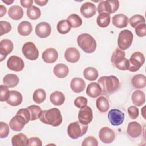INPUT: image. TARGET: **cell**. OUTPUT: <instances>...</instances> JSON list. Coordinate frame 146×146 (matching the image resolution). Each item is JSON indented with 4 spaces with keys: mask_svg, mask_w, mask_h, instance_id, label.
Returning <instances> with one entry per match:
<instances>
[{
    "mask_svg": "<svg viewBox=\"0 0 146 146\" xmlns=\"http://www.w3.org/2000/svg\"><path fill=\"white\" fill-rule=\"evenodd\" d=\"M39 119L44 124L51 125L53 127H58L62 122L61 112L57 108L42 111Z\"/></svg>",
    "mask_w": 146,
    "mask_h": 146,
    "instance_id": "1",
    "label": "cell"
},
{
    "mask_svg": "<svg viewBox=\"0 0 146 146\" xmlns=\"http://www.w3.org/2000/svg\"><path fill=\"white\" fill-rule=\"evenodd\" d=\"M102 94H108L116 92L120 87V82L119 79L114 75L103 76L98 80Z\"/></svg>",
    "mask_w": 146,
    "mask_h": 146,
    "instance_id": "2",
    "label": "cell"
},
{
    "mask_svg": "<svg viewBox=\"0 0 146 146\" xmlns=\"http://www.w3.org/2000/svg\"><path fill=\"white\" fill-rule=\"evenodd\" d=\"M77 43L80 48L86 53H92L96 48L95 39L89 34H80L77 38Z\"/></svg>",
    "mask_w": 146,
    "mask_h": 146,
    "instance_id": "3",
    "label": "cell"
},
{
    "mask_svg": "<svg viewBox=\"0 0 146 146\" xmlns=\"http://www.w3.org/2000/svg\"><path fill=\"white\" fill-rule=\"evenodd\" d=\"M88 125L83 124L79 121L70 123L67 128V133L72 139H76L83 136L88 130Z\"/></svg>",
    "mask_w": 146,
    "mask_h": 146,
    "instance_id": "4",
    "label": "cell"
},
{
    "mask_svg": "<svg viewBox=\"0 0 146 146\" xmlns=\"http://www.w3.org/2000/svg\"><path fill=\"white\" fill-rule=\"evenodd\" d=\"M133 39L132 33L129 30H123L119 34L117 44L121 50L128 49L132 44Z\"/></svg>",
    "mask_w": 146,
    "mask_h": 146,
    "instance_id": "5",
    "label": "cell"
},
{
    "mask_svg": "<svg viewBox=\"0 0 146 146\" xmlns=\"http://www.w3.org/2000/svg\"><path fill=\"white\" fill-rule=\"evenodd\" d=\"M119 7V1H102L98 4L97 10L99 14L106 13L112 14L115 13Z\"/></svg>",
    "mask_w": 146,
    "mask_h": 146,
    "instance_id": "6",
    "label": "cell"
},
{
    "mask_svg": "<svg viewBox=\"0 0 146 146\" xmlns=\"http://www.w3.org/2000/svg\"><path fill=\"white\" fill-rule=\"evenodd\" d=\"M129 67L128 70L131 72H136L143 65L145 62L144 54L139 51L133 52L129 59Z\"/></svg>",
    "mask_w": 146,
    "mask_h": 146,
    "instance_id": "7",
    "label": "cell"
},
{
    "mask_svg": "<svg viewBox=\"0 0 146 146\" xmlns=\"http://www.w3.org/2000/svg\"><path fill=\"white\" fill-rule=\"evenodd\" d=\"M22 51L24 56L29 60H35L38 58L39 51L33 42L25 43L22 47Z\"/></svg>",
    "mask_w": 146,
    "mask_h": 146,
    "instance_id": "8",
    "label": "cell"
},
{
    "mask_svg": "<svg viewBox=\"0 0 146 146\" xmlns=\"http://www.w3.org/2000/svg\"><path fill=\"white\" fill-rule=\"evenodd\" d=\"M108 118L113 126L121 125L124 120V113L118 109H112L108 113Z\"/></svg>",
    "mask_w": 146,
    "mask_h": 146,
    "instance_id": "9",
    "label": "cell"
},
{
    "mask_svg": "<svg viewBox=\"0 0 146 146\" xmlns=\"http://www.w3.org/2000/svg\"><path fill=\"white\" fill-rule=\"evenodd\" d=\"M93 118L92 109L87 106L80 108L78 113L79 121L83 124L88 125L90 124Z\"/></svg>",
    "mask_w": 146,
    "mask_h": 146,
    "instance_id": "10",
    "label": "cell"
},
{
    "mask_svg": "<svg viewBox=\"0 0 146 146\" xmlns=\"http://www.w3.org/2000/svg\"><path fill=\"white\" fill-rule=\"evenodd\" d=\"M7 66L10 70L18 72L23 69L25 64L24 62L21 58L15 55H13L7 60Z\"/></svg>",
    "mask_w": 146,
    "mask_h": 146,
    "instance_id": "11",
    "label": "cell"
},
{
    "mask_svg": "<svg viewBox=\"0 0 146 146\" xmlns=\"http://www.w3.org/2000/svg\"><path fill=\"white\" fill-rule=\"evenodd\" d=\"M99 137L103 143H111L115 138L114 131L107 127L102 128L99 132Z\"/></svg>",
    "mask_w": 146,
    "mask_h": 146,
    "instance_id": "12",
    "label": "cell"
},
{
    "mask_svg": "<svg viewBox=\"0 0 146 146\" xmlns=\"http://www.w3.org/2000/svg\"><path fill=\"white\" fill-rule=\"evenodd\" d=\"M13 50V43L10 40L8 39L2 40L0 42V61H3Z\"/></svg>",
    "mask_w": 146,
    "mask_h": 146,
    "instance_id": "13",
    "label": "cell"
},
{
    "mask_svg": "<svg viewBox=\"0 0 146 146\" xmlns=\"http://www.w3.org/2000/svg\"><path fill=\"white\" fill-rule=\"evenodd\" d=\"M26 124H27V122L24 117L21 115L16 114L10 120L9 125L13 131L19 132L23 128Z\"/></svg>",
    "mask_w": 146,
    "mask_h": 146,
    "instance_id": "14",
    "label": "cell"
},
{
    "mask_svg": "<svg viewBox=\"0 0 146 146\" xmlns=\"http://www.w3.org/2000/svg\"><path fill=\"white\" fill-rule=\"evenodd\" d=\"M51 32L50 25L46 22L39 23L35 27V34L40 38L48 37Z\"/></svg>",
    "mask_w": 146,
    "mask_h": 146,
    "instance_id": "15",
    "label": "cell"
},
{
    "mask_svg": "<svg viewBox=\"0 0 146 146\" xmlns=\"http://www.w3.org/2000/svg\"><path fill=\"white\" fill-rule=\"evenodd\" d=\"M80 10L84 17L89 18L93 17L96 14V7L94 3L90 2H86L81 6Z\"/></svg>",
    "mask_w": 146,
    "mask_h": 146,
    "instance_id": "16",
    "label": "cell"
},
{
    "mask_svg": "<svg viewBox=\"0 0 146 146\" xmlns=\"http://www.w3.org/2000/svg\"><path fill=\"white\" fill-rule=\"evenodd\" d=\"M143 129L141 125L136 121L129 123L127 129V133L132 138H137L142 133Z\"/></svg>",
    "mask_w": 146,
    "mask_h": 146,
    "instance_id": "17",
    "label": "cell"
},
{
    "mask_svg": "<svg viewBox=\"0 0 146 146\" xmlns=\"http://www.w3.org/2000/svg\"><path fill=\"white\" fill-rule=\"evenodd\" d=\"M42 59L47 63H54L58 58V53L56 49L54 48H48L42 53Z\"/></svg>",
    "mask_w": 146,
    "mask_h": 146,
    "instance_id": "18",
    "label": "cell"
},
{
    "mask_svg": "<svg viewBox=\"0 0 146 146\" xmlns=\"http://www.w3.org/2000/svg\"><path fill=\"white\" fill-rule=\"evenodd\" d=\"M80 52L78 49L75 47L68 48L64 53V58L66 60L72 63L77 62L80 59Z\"/></svg>",
    "mask_w": 146,
    "mask_h": 146,
    "instance_id": "19",
    "label": "cell"
},
{
    "mask_svg": "<svg viewBox=\"0 0 146 146\" xmlns=\"http://www.w3.org/2000/svg\"><path fill=\"white\" fill-rule=\"evenodd\" d=\"M112 22L115 26L121 29L127 26L129 23V20L125 15L123 14H119L112 17Z\"/></svg>",
    "mask_w": 146,
    "mask_h": 146,
    "instance_id": "20",
    "label": "cell"
},
{
    "mask_svg": "<svg viewBox=\"0 0 146 146\" xmlns=\"http://www.w3.org/2000/svg\"><path fill=\"white\" fill-rule=\"evenodd\" d=\"M6 102L11 106H18L22 102V94L17 91L11 90L10 91L9 97Z\"/></svg>",
    "mask_w": 146,
    "mask_h": 146,
    "instance_id": "21",
    "label": "cell"
},
{
    "mask_svg": "<svg viewBox=\"0 0 146 146\" xmlns=\"http://www.w3.org/2000/svg\"><path fill=\"white\" fill-rule=\"evenodd\" d=\"M86 94L90 97L95 98L100 96L102 94V91L98 83L92 82L87 86Z\"/></svg>",
    "mask_w": 146,
    "mask_h": 146,
    "instance_id": "22",
    "label": "cell"
},
{
    "mask_svg": "<svg viewBox=\"0 0 146 146\" xmlns=\"http://www.w3.org/2000/svg\"><path fill=\"white\" fill-rule=\"evenodd\" d=\"M70 87L74 92L80 93L85 89L86 83L84 80L80 78H74L71 81Z\"/></svg>",
    "mask_w": 146,
    "mask_h": 146,
    "instance_id": "23",
    "label": "cell"
},
{
    "mask_svg": "<svg viewBox=\"0 0 146 146\" xmlns=\"http://www.w3.org/2000/svg\"><path fill=\"white\" fill-rule=\"evenodd\" d=\"M8 15L12 19L19 20L23 16V10L19 6L13 5L9 8Z\"/></svg>",
    "mask_w": 146,
    "mask_h": 146,
    "instance_id": "24",
    "label": "cell"
},
{
    "mask_svg": "<svg viewBox=\"0 0 146 146\" xmlns=\"http://www.w3.org/2000/svg\"><path fill=\"white\" fill-rule=\"evenodd\" d=\"M131 99L134 105L141 106L143 105L145 102V94L141 90H136L132 93Z\"/></svg>",
    "mask_w": 146,
    "mask_h": 146,
    "instance_id": "25",
    "label": "cell"
},
{
    "mask_svg": "<svg viewBox=\"0 0 146 146\" xmlns=\"http://www.w3.org/2000/svg\"><path fill=\"white\" fill-rule=\"evenodd\" d=\"M53 72L56 77L59 78H64L68 75L69 69L66 64L59 63L54 67Z\"/></svg>",
    "mask_w": 146,
    "mask_h": 146,
    "instance_id": "26",
    "label": "cell"
},
{
    "mask_svg": "<svg viewBox=\"0 0 146 146\" xmlns=\"http://www.w3.org/2000/svg\"><path fill=\"white\" fill-rule=\"evenodd\" d=\"M18 32L22 36H27L29 35L33 30L32 25L30 22L24 21L21 22L18 26Z\"/></svg>",
    "mask_w": 146,
    "mask_h": 146,
    "instance_id": "27",
    "label": "cell"
},
{
    "mask_svg": "<svg viewBox=\"0 0 146 146\" xmlns=\"http://www.w3.org/2000/svg\"><path fill=\"white\" fill-rule=\"evenodd\" d=\"M50 102L55 106L62 105L65 101L64 95L60 91H56L50 96Z\"/></svg>",
    "mask_w": 146,
    "mask_h": 146,
    "instance_id": "28",
    "label": "cell"
},
{
    "mask_svg": "<svg viewBox=\"0 0 146 146\" xmlns=\"http://www.w3.org/2000/svg\"><path fill=\"white\" fill-rule=\"evenodd\" d=\"M4 85L9 88L15 87L19 83V78L17 75L13 74H9L6 75L3 79Z\"/></svg>",
    "mask_w": 146,
    "mask_h": 146,
    "instance_id": "29",
    "label": "cell"
},
{
    "mask_svg": "<svg viewBox=\"0 0 146 146\" xmlns=\"http://www.w3.org/2000/svg\"><path fill=\"white\" fill-rule=\"evenodd\" d=\"M131 83L135 88H143L146 85V77L143 74H137L132 78Z\"/></svg>",
    "mask_w": 146,
    "mask_h": 146,
    "instance_id": "30",
    "label": "cell"
},
{
    "mask_svg": "<svg viewBox=\"0 0 146 146\" xmlns=\"http://www.w3.org/2000/svg\"><path fill=\"white\" fill-rule=\"evenodd\" d=\"M11 143L14 146L27 145L28 139L25 134L19 133L13 136L11 139Z\"/></svg>",
    "mask_w": 146,
    "mask_h": 146,
    "instance_id": "31",
    "label": "cell"
},
{
    "mask_svg": "<svg viewBox=\"0 0 146 146\" xmlns=\"http://www.w3.org/2000/svg\"><path fill=\"white\" fill-rule=\"evenodd\" d=\"M96 106L98 110L101 112H107L110 108L108 99L103 96H100L96 99Z\"/></svg>",
    "mask_w": 146,
    "mask_h": 146,
    "instance_id": "32",
    "label": "cell"
},
{
    "mask_svg": "<svg viewBox=\"0 0 146 146\" xmlns=\"http://www.w3.org/2000/svg\"><path fill=\"white\" fill-rule=\"evenodd\" d=\"M111 21V16L110 14L103 13L99 14L97 17L96 22L99 26L102 28H104L107 27L110 23Z\"/></svg>",
    "mask_w": 146,
    "mask_h": 146,
    "instance_id": "33",
    "label": "cell"
},
{
    "mask_svg": "<svg viewBox=\"0 0 146 146\" xmlns=\"http://www.w3.org/2000/svg\"><path fill=\"white\" fill-rule=\"evenodd\" d=\"M99 73L98 70L94 67H88L83 71V76L88 80L94 81L98 77Z\"/></svg>",
    "mask_w": 146,
    "mask_h": 146,
    "instance_id": "34",
    "label": "cell"
},
{
    "mask_svg": "<svg viewBox=\"0 0 146 146\" xmlns=\"http://www.w3.org/2000/svg\"><path fill=\"white\" fill-rule=\"evenodd\" d=\"M125 53L124 51L116 48L112 53L111 61L113 65H116L120 63L125 58Z\"/></svg>",
    "mask_w": 146,
    "mask_h": 146,
    "instance_id": "35",
    "label": "cell"
},
{
    "mask_svg": "<svg viewBox=\"0 0 146 146\" xmlns=\"http://www.w3.org/2000/svg\"><path fill=\"white\" fill-rule=\"evenodd\" d=\"M46 98V91L42 88H38L35 90L33 95V100L37 104H40L43 102Z\"/></svg>",
    "mask_w": 146,
    "mask_h": 146,
    "instance_id": "36",
    "label": "cell"
},
{
    "mask_svg": "<svg viewBox=\"0 0 146 146\" xmlns=\"http://www.w3.org/2000/svg\"><path fill=\"white\" fill-rule=\"evenodd\" d=\"M30 114V120L34 121L39 118L40 114L42 112L41 108L36 105H31L27 108Z\"/></svg>",
    "mask_w": 146,
    "mask_h": 146,
    "instance_id": "37",
    "label": "cell"
},
{
    "mask_svg": "<svg viewBox=\"0 0 146 146\" xmlns=\"http://www.w3.org/2000/svg\"><path fill=\"white\" fill-rule=\"evenodd\" d=\"M26 14L27 17L29 19L32 20H36L40 17L41 11L39 8L35 6H32L27 10Z\"/></svg>",
    "mask_w": 146,
    "mask_h": 146,
    "instance_id": "38",
    "label": "cell"
},
{
    "mask_svg": "<svg viewBox=\"0 0 146 146\" xmlns=\"http://www.w3.org/2000/svg\"><path fill=\"white\" fill-rule=\"evenodd\" d=\"M71 27L77 28L80 27L82 24V18L76 14H72L70 15L67 19Z\"/></svg>",
    "mask_w": 146,
    "mask_h": 146,
    "instance_id": "39",
    "label": "cell"
},
{
    "mask_svg": "<svg viewBox=\"0 0 146 146\" xmlns=\"http://www.w3.org/2000/svg\"><path fill=\"white\" fill-rule=\"evenodd\" d=\"M71 29V27L67 20L64 19L60 21L57 24V30L62 34L68 33Z\"/></svg>",
    "mask_w": 146,
    "mask_h": 146,
    "instance_id": "40",
    "label": "cell"
},
{
    "mask_svg": "<svg viewBox=\"0 0 146 146\" xmlns=\"http://www.w3.org/2000/svg\"><path fill=\"white\" fill-rule=\"evenodd\" d=\"M129 22L130 25L132 27L135 28L139 25L141 23H144L145 22V20L143 16L139 14H136L130 18Z\"/></svg>",
    "mask_w": 146,
    "mask_h": 146,
    "instance_id": "41",
    "label": "cell"
},
{
    "mask_svg": "<svg viewBox=\"0 0 146 146\" xmlns=\"http://www.w3.org/2000/svg\"><path fill=\"white\" fill-rule=\"evenodd\" d=\"M0 90H1V91H0L1 101V102L6 101L9 97L10 91L9 90L8 87L5 85H1Z\"/></svg>",
    "mask_w": 146,
    "mask_h": 146,
    "instance_id": "42",
    "label": "cell"
},
{
    "mask_svg": "<svg viewBox=\"0 0 146 146\" xmlns=\"http://www.w3.org/2000/svg\"><path fill=\"white\" fill-rule=\"evenodd\" d=\"M9 127L5 122H0V137L1 139L6 138L9 134Z\"/></svg>",
    "mask_w": 146,
    "mask_h": 146,
    "instance_id": "43",
    "label": "cell"
},
{
    "mask_svg": "<svg viewBox=\"0 0 146 146\" xmlns=\"http://www.w3.org/2000/svg\"><path fill=\"white\" fill-rule=\"evenodd\" d=\"M83 146H97L98 145V142L96 138L92 136H89L85 138L82 143Z\"/></svg>",
    "mask_w": 146,
    "mask_h": 146,
    "instance_id": "44",
    "label": "cell"
},
{
    "mask_svg": "<svg viewBox=\"0 0 146 146\" xmlns=\"http://www.w3.org/2000/svg\"><path fill=\"white\" fill-rule=\"evenodd\" d=\"M1 26V35L7 34L11 30V25L10 23L7 21H0Z\"/></svg>",
    "mask_w": 146,
    "mask_h": 146,
    "instance_id": "45",
    "label": "cell"
},
{
    "mask_svg": "<svg viewBox=\"0 0 146 146\" xmlns=\"http://www.w3.org/2000/svg\"><path fill=\"white\" fill-rule=\"evenodd\" d=\"M135 32L139 37H144L146 35V25L141 23L135 27Z\"/></svg>",
    "mask_w": 146,
    "mask_h": 146,
    "instance_id": "46",
    "label": "cell"
},
{
    "mask_svg": "<svg viewBox=\"0 0 146 146\" xmlns=\"http://www.w3.org/2000/svg\"><path fill=\"white\" fill-rule=\"evenodd\" d=\"M87 99L83 96H78L74 100V105L78 108H82L87 106Z\"/></svg>",
    "mask_w": 146,
    "mask_h": 146,
    "instance_id": "47",
    "label": "cell"
},
{
    "mask_svg": "<svg viewBox=\"0 0 146 146\" xmlns=\"http://www.w3.org/2000/svg\"><path fill=\"white\" fill-rule=\"evenodd\" d=\"M128 113L132 119H136L139 116V109L135 106H130L128 108Z\"/></svg>",
    "mask_w": 146,
    "mask_h": 146,
    "instance_id": "48",
    "label": "cell"
},
{
    "mask_svg": "<svg viewBox=\"0 0 146 146\" xmlns=\"http://www.w3.org/2000/svg\"><path fill=\"white\" fill-rule=\"evenodd\" d=\"M17 115H21L24 117L27 123H29V121L30 120V114L28 110V109L26 108H21L17 112Z\"/></svg>",
    "mask_w": 146,
    "mask_h": 146,
    "instance_id": "49",
    "label": "cell"
},
{
    "mask_svg": "<svg viewBox=\"0 0 146 146\" xmlns=\"http://www.w3.org/2000/svg\"><path fill=\"white\" fill-rule=\"evenodd\" d=\"M27 145H34V146H41L42 145V143L41 140L36 137H31L28 139Z\"/></svg>",
    "mask_w": 146,
    "mask_h": 146,
    "instance_id": "50",
    "label": "cell"
},
{
    "mask_svg": "<svg viewBox=\"0 0 146 146\" xmlns=\"http://www.w3.org/2000/svg\"><path fill=\"white\" fill-rule=\"evenodd\" d=\"M21 5L25 8H30L32 6L33 1V0H21L20 1Z\"/></svg>",
    "mask_w": 146,
    "mask_h": 146,
    "instance_id": "51",
    "label": "cell"
},
{
    "mask_svg": "<svg viewBox=\"0 0 146 146\" xmlns=\"http://www.w3.org/2000/svg\"><path fill=\"white\" fill-rule=\"evenodd\" d=\"M6 8L3 5H0V17H3L6 13Z\"/></svg>",
    "mask_w": 146,
    "mask_h": 146,
    "instance_id": "52",
    "label": "cell"
},
{
    "mask_svg": "<svg viewBox=\"0 0 146 146\" xmlns=\"http://www.w3.org/2000/svg\"><path fill=\"white\" fill-rule=\"evenodd\" d=\"M34 2L36 3L37 5L40 6H43L47 4L48 2V1H39V0H35Z\"/></svg>",
    "mask_w": 146,
    "mask_h": 146,
    "instance_id": "53",
    "label": "cell"
},
{
    "mask_svg": "<svg viewBox=\"0 0 146 146\" xmlns=\"http://www.w3.org/2000/svg\"><path fill=\"white\" fill-rule=\"evenodd\" d=\"M2 2H4L5 3H6V5H9L11 4L14 2V1L13 0H12V1H9V0H5L4 1V0H2Z\"/></svg>",
    "mask_w": 146,
    "mask_h": 146,
    "instance_id": "54",
    "label": "cell"
}]
</instances>
